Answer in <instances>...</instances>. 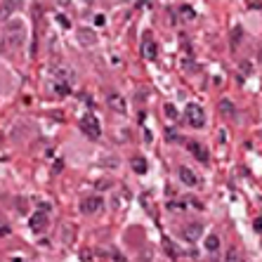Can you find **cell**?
Here are the masks:
<instances>
[{
    "label": "cell",
    "instance_id": "6da1fadb",
    "mask_svg": "<svg viewBox=\"0 0 262 262\" xmlns=\"http://www.w3.org/2000/svg\"><path fill=\"white\" fill-rule=\"evenodd\" d=\"M184 120L191 125V128H203V123H206V116H203V109L198 104H187L184 106Z\"/></svg>",
    "mask_w": 262,
    "mask_h": 262
},
{
    "label": "cell",
    "instance_id": "7a4b0ae2",
    "mask_svg": "<svg viewBox=\"0 0 262 262\" xmlns=\"http://www.w3.org/2000/svg\"><path fill=\"white\" fill-rule=\"evenodd\" d=\"M80 128H83V132L88 135V137H92V140H99V135H102V125H99V120L92 116H83V120H80Z\"/></svg>",
    "mask_w": 262,
    "mask_h": 262
},
{
    "label": "cell",
    "instance_id": "3957f363",
    "mask_svg": "<svg viewBox=\"0 0 262 262\" xmlns=\"http://www.w3.org/2000/svg\"><path fill=\"white\" fill-rule=\"evenodd\" d=\"M142 57H144V59H149V62L158 57V48H156V43H154V38H151L149 33L142 38Z\"/></svg>",
    "mask_w": 262,
    "mask_h": 262
},
{
    "label": "cell",
    "instance_id": "277c9868",
    "mask_svg": "<svg viewBox=\"0 0 262 262\" xmlns=\"http://www.w3.org/2000/svg\"><path fill=\"white\" fill-rule=\"evenodd\" d=\"M102 206H104V201L99 196H90L80 201V210L83 213H97V210H102Z\"/></svg>",
    "mask_w": 262,
    "mask_h": 262
},
{
    "label": "cell",
    "instance_id": "5b68a950",
    "mask_svg": "<svg viewBox=\"0 0 262 262\" xmlns=\"http://www.w3.org/2000/svg\"><path fill=\"white\" fill-rule=\"evenodd\" d=\"M106 104L111 106L118 114H125V99L118 95V92H106Z\"/></svg>",
    "mask_w": 262,
    "mask_h": 262
},
{
    "label": "cell",
    "instance_id": "8992f818",
    "mask_svg": "<svg viewBox=\"0 0 262 262\" xmlns=\"http://www.w3.org/2000/svg\"><path fill=\"white\" fill-rule=\"evenodd\" d=\"M187 146H189V151H191V154H194L201 163H208L210 156H208V149H206L203 144H198V142H194V140H191V142H187Z\"/></svg>",
    "mask_w": 262,
    "mask_h": 262
},
{
    "label": "cell",
    "instance_id": "52a82bcc",
    "mask_svg": "<svg viewBox=\"0 0 262 262\" xmlns=\"http://www.w3.org/2000/svg\"><path fill=\"white\" fill-rule=\"evenodd\" d=\"M180 180H182L187 187H198L196 172L191 170V168H187V166H182V168H180Z\"/></svg>",
    "mask_w": 262,
    "mask_h": 262
},
{
    "label": "cell",
    "instance_id": "ba28073f",
    "mask_svg": "<svg viewBox=\"0 0 262 262\" xmlns=\"http://www.w3.org/2000/svg\"><path fill=\"white\" fill-rule=\"evenodd\" d=\"M45 222H48V215H45V213H33L31 220H28V227H31L33 232H43Z\"/></svg>",
    "mask_w": 262,
    "mask_h": 262
},
{
    "label": "cell",
    "instance_id": "9c48e42d",
    "mask_svg": "<svg viewBox=\"0 0 262 262\" xmlns=\"http://www.w3.org/2000/svg\"><path fill=\"white\" fill-rule=\"evenodd\" d=\"M201 224H189V227H184L182 229V236L187 238V241H196L198 236H201Z\"/></svg>",
    "mask_w": 262,
    "mask_h": 262
},
{
    "label": "cell",
    "instance_id": "30bf717a",
    "mask_svg": "<svg viewBox=\"0 0 262 262\" xmlns=\"http://www.w3.org/2000/svg\"><path fill=\"white\" fill-rule=\"evenodd\" d=\"M220 111H222L227 118H234L236 116V109H234V104H232L229 99H222V102H220Z\"/></svg>",
    "mask_w": 262,
    "mask_h": 262
},
{
    "label": "cell",
    "instance_id": "8fae6325",
    "mask_svg": "<svg viewBox=\"0 0 262 262\" xmlns=\"http://www.w3.org/2000/svg\"><path fill=\"white\" fill-rule=\"evenodd\" d=\"M217 248H220V238L217 236H206V250L215 253Z\"/></svg>",
    "mask_w": 262,
    "mask_h": 262
},
{
    "label": "cell",
    "instance_id": "7c38bea8",
    "mask_svg": "<svg viewBox=\"0 0 262 262\" xmlns=\"http://www.w3.org/2000/svg\"><path fill=\"white\" fill-rule=\"evenodd\" d=\"M132 170L142 175V172H146V163L142 161V158H132Z\"/></svg>",
    "mask_w": 262,
    "mask_h": 262
},
{
    "label": "cell",
    "instance_id": "4fadbf2b",
    "mask_svg": "<svg viewBox=\"0 0 262 262\" xmlns=\"http://www.w3.org/2000/svg\"><path fill=\"white\" fill-rule=\"evenodd\" d=\"M78 38L83 40V43H95V40H97V38H95V33H90V31H88V33H85V31H80Z\"/></svg>",
    "mask_w": 262,
    "mask_h": 262
},
{
    "label": "cell",
    "instance_id": "5bb4252c",
    "mask_svg": "<svg viewBox=\"0 0 262 262\" xmlns=\"http://www.w3.org/2000/svg\"><path fill=\"white\" fill-rule=\"evenodd\" d=\"M180 14H184L187 19H191V17H194V10H191V5H182V7H180Z\"/></svg>",
    "mask_w": 262,
    "mask_h": 262
},
{
    "label": "cell",
    "instance_id": "9a60e30c",
    "mask_svg": "<svg viewBox=\"0 0 262 262\" xmlns=\"http://www.w3.org/2000/svg\"><path fill=\"white\" fill-rule=\"evenodd\" d=\"M238 40H241V28H234L232 31V45H236Z\"/></svg>",
    "mask_w": 262,
    "mask_h": 262
},
{
    "label": "cell",
    "instance_id": "2e32d148",
    "mask_svg": "<svg viewBox=\"0 0 262 262\" xmlns=\"http://www.w3.org/2000/svg\"><path fill=\"white\" fill-rule=\"evenodd\" d=\"M166 114H168V116H170V118H175V116H177V111H175V106H170V104H166Z\"/></svg>",
    "mask_w": 262,
    "mask_h": 262
},
{
    "label": "cell",
    "instance_id": "e0dca14e",
    "mask_svg": "<svg viewBox=\"0 0 262 262\" xmlns=\"http://www.w3.org/2000/svg\"><path fill=\"white\" fill-rule=\"evenodd\" d=\"M236 258H238V255H236V250H229V253H227V260H224V262H236Z\"/></svg>",
    "mask_w": 262,
    "mask_h": 262
},
{
    "label": "cell",
    "instance_id": "ac0fdd59",
    "mask_svg": "<svg viewBox=\"0 0 262 262\" xmlns=\"http://www.w3.org/2000/svg\"><path fill=\"white\" fill-rule=\"evenodd\" d=\"M57 22H59V24H62V26H71V22H69V19H66V17H62V14H59V17H57Z\"/></svg>",
    "mask_w": 262,
    "mask_h": 262
},
{
    "label": "cell",
    "instance_id": "d6986e66",
    "mask_svg": "<svg viewBox=\"0 0 262 262\" xmlns=\"http://www.w3.org/2000/svg\"><path fill=\"white\" fill-rule=\"evenodd\" d=\"M7 232H10V229H7L5 224H0V236H5V234H7Z\"/></svg>",
    "mask_w": 262,
    "mask_h": 262
}]
</instances>
